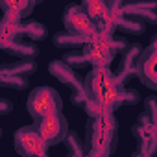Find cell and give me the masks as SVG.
<instances>
[{"instance_id": "cell-1", "label": "cell", "mask_w": 157, "mask_h": 157, "mask_svg": "<svg viewBox=\"0 0 157 157\" xmlns=\"http://www.w3.org/2000/svg\"><path fill=\"white\" fill-rule=\"evenodd\" d=\"M83 85L89 102H96L107 111H115L118 105H124L126 89L117 83V78L109 67H94L85 76Z\"/></svg>"}, {"instance_id": "cell-2", "label": "cell", "mask_w": 157, "mask_h": 157, "mask_svg": "<svg viewBox=\"0 0 157 157\" xmlns=\"http://www.w3.org/2000/svg\"><path fill=\"white\" fill-rule=\"evenodd\" d=\"M117 120L113 111H105L87 122V157H109L117 146Z\"/></svg>"}, {"instance_id": "cell-3", "label": "cell", "mask_w": 157, "mask_h": 157, "mask_svg": "<svg viewBox=\"0 0 157 157\" xmlns=\"http://www.w3.org/2000/svg\"><path fill=\"white\" fill-rule=\"evenodd\" d=\"M126 48H128V43L124 39H115L109 33L98 32V35H94L89 41V44L83 48V54L91 59V65L109 67L115 54L120 52V50H126Z\"/></svg>"}, {"instance_id": "cell-4", "label": "cell", "mask_w": 157, "mask_h": 157, "mask_svg": "<svg viewBox=\"0 0 157 157\" xmlns=\"http://www.w3.org/2000/svg\"><path fill=\"white\" fill-rule=\"evenodd\" d=\"M63 109V100L59 93L52 87H37L30 93L26 100V111L33 118V122H39L50 115L61 113Z\"/></svg>"}, {"instance_id": "cell-5", "label": "cell", "mask_w": 157, "mask_h": 157, "mask_svg": "<svg viewBox=\"0 0 157 157\" xmlns=\"http://www.w3.org/2000/svg\"><path fill=\"white\" fill-rule=\"evenodd\" d=\"M13 144L21 157H43L46 155V150L50 148L46 140L39 135L33 124L19 128L13 133Z\"/></svg>"}, {"instance_id": "cell-6", "label": "cell", "mask_w": 157, "mask_h": 157, "mask_svg": "<svg viewBox=\"0 0 157 157\" xmlns=\"http://www.w3.org/2000/svg\"><path fill=\"white\" fill-rule=\"evenodd\" d=\"M63 26L68 33L72 35H80V37H87L93 39L94 35H98L100 28L94 21H91V17L85 13V10L82 6H67L63 11Z\"/></svg>"}, {"instance_id": "cell-7", "label": "cell", "mask_w": 157, "mask_h": 157, "mask_svg": "<svg viewBox=\"0 0 157 157\" xmlns=\"http://www.w3.org/2000/svg\"><path fill=\"white\" fill-rule=\"evenodd\" d=\"M33 126L37 128L39 135L46 140L48 146H56L59 142H65L67 135L70 133L68 131V124H67V118L63 113H56V115H50L39 122H33Z\"/></svg>"}, {"instance_id": "cell-8", "label": "cell", "mask_w": 157, "mask_h": 157, "mask_svg": "<svg viewBox=\"0 0 157 157\" xmlns=\"http://www.w3.org/2000/svg\"><path fill=\"white\" fill-rule=\"evenodd\" d=\"M137 76L148 89H157V35H153L148 48L142 50L137 63Z\"/></svg>"}, {"instance_id": "cell-9", "label": "cell", "mask_w": 157, "mask_h": 157, "mask_svg": "<svg viewBox=\"0 0 157 157\" xmlns=\"http://www.w3.org/2000/svg\"><path fill=\"white\" fill-rule=\"evenodd\" d=\"M133 133L139 140V153H142L144 157H155L157 155V128L148 120L144 113L139 117V122L133 126Z\"/></svg>"}, {"instance_id": "cell-10", "label": "cell", "mask_w": 157, "mask_h": 157, "mask_svg": "<svg viewBox=\"0 0 157 157\" xmlns=\"http://www.w3.org/2000/svg\"><path fill=\"white\" fill-rule=\"evenodd\" d=\"M48 72L56 78V80L67 87H70L72 91H85V85H83V80L76 74V70L72 67H68L63 59H57V61H50L48 65Z\"/></svg>"}, {"instance_id": "cell-11", "label": "cell", "mask_w": 157, "mask_h": 157, "mask_svg": "<svg viewBox=\"0 0 157 157\" xmlns=\"http://www.w3.org/2000/svg\"><path fill=\"white\" fill-rule=\"evenodd\" d=\"M124 15L135 19L139 22L157 24V2H140V4H128L122 8Z\"/></svg>"}, {"instance_id": "cell-12", "label": "cell", "mask_w": 157, "mask_h": 157, "mask_svg": "<svg viewBox=\"0 0 157 157\" xmlns=\"http://www.w3.org/2000/svg\"><path fill=\"white\" fill-rule=\"evenodd\" d=\"M0 48L4 52H8L10 56H15L19 59H35L39 56V48L33 43H26L17 39H10V41H0Z\"/></svg>"}, {"instance_id": "cell-13", "label": "cell", "mask_w": 157, "mask_h": 157, "mask_svg": "<svg viewBox=\"0 0 157 157\" xmlns=\"http://www.w3.org/2000/svg\"><path fill=\"white\" fill-rule=\"evenodd\" d=\"M33 6L35 2H0V8L4 10V19L13 22H21L22 19H26L32 13Z\"/></svg>"}, {"instance_id": "cell-14", "label": "cell", "mask_w": 157, "mask_h": 157, "mask_svg": "<svg viewBox=\"0 0 157 157\" xmlns=\"http://www.w3.org/2000/svg\"><path fill=\"white\" fill-rule=\"evenodd\" d=\"M82 8L85 10V13L91 17V21H94L98 26L104 24L109 15H111V4L107 2H98V0H87L82 4Z\"/></svg>"}, {"instance_id": "cell-15", "label": "cell", "mask_w": 157, "mask_h": 157, "mask_svg": "<svg viewBox=\"0 0 157 157\" xmlns=\"http://www.w3.org/2000/svg\"><path fill=\"white\" fill-rule=\"evenodd\" d=\"M37 70L35 59H19L15 63H6L0 67V74H10V76H32Z\"/></svg>"}, {"instance_id": "cell-16", "label": "cell", "mask_w": 157, "mask_h": 157, "mask_svg": "<svg viewBox=\"0 0 157 157\" xmlns=\"http://www.w3.org/2000/svg\"><path fill=\"white\" fill-rule=\"evenodd\" d=\"M91 39L80 37V35H72L68 32H61L54 35V44L57 48H85Z\"/></svg>"}, {"instance_id": "cell-17", "label": "cell", "mask_w": 157, "mask_h": 157, "mask_svg": "<svg viewBox=\"0 0 157 157\" xmlns=\"http://www.w3.org/2000/svg\"><path fill=\"white\" fill-rule=\"evenodd\" d=\"M117 30L118 32H126V33H137V35H140L144 32V24L139 22V21H135V19H129V17L122 15L118 19V22H117Z\"/></svg>"}, {"instance_id": "cell-18", "label": "cell", "mask_w": 157, "mask_h": 157, "mask_svg": "<svg viewBox=\"0 0 157 157\" xmlns=\"http://www.w3.org/2000/svg\"><path fill=\"white\" fill-rule=\"evenodd\" d=\"M0 83L2 87H15L19 91L28 87V78L24 76H10V74H0Z\"/></svg>"}, {"instance_id": "cell-19", "label": "cell", "mask_w": 157, "mask_h": 157, "mask_svg": "<svg viewBox=\"0 0 157 157\" xmlns=\"http://www.w3.org/2000/svg\"><path fill=\"white\" fill-rule=\"evenodd\" d=\"M144 115L157 128V96H148L144 100Z\"/></svg>"}, {"instance_id": "cell-20", "label": "cell", "mask_w": 157, "mask_h": 157, "mask_svg": "<svg viewBox=\"0 0 157 157\" xmlns=\"http://www.w3.org/2000/svg\"><path fill=\"white\" fill-rule=\"evenodd\" d=\"M63 61H65L68 67H72V68H78V67H87V65H91V59H89L85 54H67V56L63 57Z\"/></svg>"}, {"instance_id": "cell-21", "label": "cell", "mask_w": 157, "mask_h": 157, "mask_svg": "<svg viewBox=\"0 0 157 157\" xmlns=\"http://www.w3.org/2000/svg\"><path fill=\"white\" fill-rule=\"evenodd\" d=\"M70 100H72V104H74V105H78V107H85V105H87V102H89V98H87L85 91H72Z\"/></svg>"}, {"instance_id": "cell-22", "label": "cell", "mask_w": 157, "mask_h": 157, "mask_svg": "<svg viewBox=\"0 0 157 157\" xmlns=\"http://www.w3.org/2000/svg\"><path fill=\"white\" fill-rule=\"evenodd\" d=\"M137 102H139V93L126 89V93H124V105L126 104H137Z\"/></svg>"}, {"instance_id": "cell-23", "label": "cell", "mask_w": 157, "mask_h": 157, "mask_svg": "<svg viewBox=\"0 0 157 157\" xmlns=\"http://www.w3.org/2000/svg\"><path fill=\"white\" fill-rule=\"evenodd\" d=\"M11 109H13V104H11L8 98H2V100H0V113H2V115H8Z\"/></svg>"}, {"instance_id": "cell-24", "label": "cell", "mask_w": 157, "mask_h": 157, "mask_svg": "<svg viewBox=\"0 0 157 157\" xmlns=\"http://www.w3.org/2000/svg\"><path fill=\"white\" fill-rule=\"evenodd\" d=\"M43 157H46V155H43Z\"/></svg>"}]
</instances>
